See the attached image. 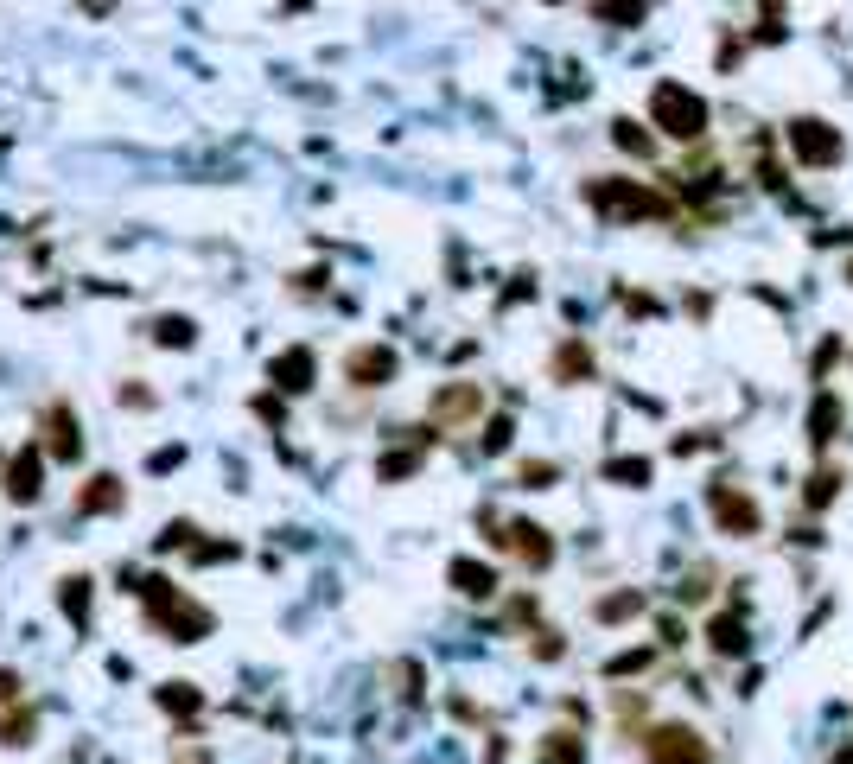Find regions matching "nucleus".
<instances>
[{
	"mask_svg": "<svg viewBox=\"0 0 853 764\" xmlns=\"http://www.w3.org/2000/svg\"><path fill=\"white\" fill-rule=\"evenodd\" d=\"M497 542L510 548L522 567H548V561H554V542H548V529H542V523H510V529L497 535Z\"/></svg>",
	"mask_w": 853,
	"mask_h": 764,
	"instance_id": "nucleus-8",
	"label": "nucleus"
},
{
	"mask_svg": "<svg viewBox=\"0 0 853 764\" xmlns=\"http://www.w3.org/2000/svg\"><path fill=\"white\" fill-rule=\"evenodd\" d=\"M707 644L720 650V656H745V644H752V637H745V612H739V605L707 624Z\"/></svg>",
	"mask_w": 853,
	"mask_h": 764,
	"instance_id": "nucleus-15",
	"label": "nucleus"
},
{
	"mask_svg": "<svg viewBox=\"0 0 853 764\" xmlns=\"http://www.w3.org/2000/svg\"><path fill=\"white\" fill-rule=\"evenodd\" d=\"M834 433H841V402H834V395H815V408H809V446L822 453Z\"/></svg>",
	"mask_w": 853,
	"mask_h": 764,
	"instance_id": "nucleus-17",
	"label": "nucleus"
},
{
	"mask_svg": "<svg viewBox=\"0 0 853 764\" xmlns=\"http://www.w3.org/2000/svg\"><path fill=\"white\" fill-rule=\"evenodd\" d=\"M643 758L650 764H707V745L694 726L669 720V726H650V739H643Z\"/></svg>",
	"mask_w": 853,
	"mask_h": 764,
	"instance_id": "nucleus-6",
	"label": "nucleus"
},
{
	"mask_svg": "<svg viewBox=\"0 0 853 764\" xmlns=\"http://www.w3.org/2000/svg\"><path fill=\"white\" fill-rule=\"evenodd\" d=\"M147 612L160 631H172L179 644H198L204 631H211V612L204 605H191L185 593H166V580H147Z\"/></svg>",
	"mask_w": 853,
	"mask_h": 764,
	"instance_id": "nucleus-3",
	"label": "nucleus"
},
{
	"mask_svg": "<svg viewBox=\"0 0 853 764\" xmlns=\"http://www.w3.org/2000/svg\"><path fill=\"white\" fill-rule=\"evenodd\" d=\"M631 612H643V593H612V599L599 605V618H605V624H618V618H631Z\"/></svg>",
	"mask_w": 853,
	"mask_h": 764,
	"instance_id": "nucleus-25",
	"label": "nucleus"
},
{
	"mask_svg": "<svg viewBox=\"0 0 853 764\" xmlns=\"http://www.w3.org/2000/svg\"><path fill=\"white\" fill-rule=\"evenodd\" d=\"M516 478H522V484H529V491H548V484H554V478H561V472H554V465H548V459H529V465H522V472H516Z\"/></svg>",
	"mask_w": 853,
	"mask_h": 764,
	"instance_id": "nucleus-26",
	"label": "nucleus"
},
{
	"mask_svg": "<svg viewBox=\"0 0 853 764\" xmlns=\"http://www.w3.org/2000/svg\"><path fill=\"white\" fill-rule=\"evenodd\" d=\"M32 739V714H20V720H7V745H26Z\"/></svg>",
	"mask_w": 853,
	"mask_h": 764,
	"instance_id": "nucleus-33",
	"label": "nucleus"
},
{
	"mask_svg": "<svg viewBox=\"0 0 853 764\" xmlns=\"http://www.w3.org/2000/svg\"><path fill=\"white\" fill-rule=\"evenodd\" d=\"M13 694H20V675H13V669H0V701H13Z\"/></svg>",
	"mask_w": 853,
	"mask_h": 764,
	"instance_id": "nucleus-35",
	"label": "nucleus"
},
{
	"mask_svg": "<svg viewBox=\"0 0 853 764\" xmlns=\"http://www.w3.org/2000/svg\"><path fill=\"white\" fill-rule=\"evenodd\" d=\"M593 20H605V26H643V20H650V0H593Z\"/></svg>",
	"mask_w": 853,
	"mask_h": 764,
	"instance_id": "nucleus-19",
	"label": "nucleus"
},
{
	"mask_svg": "<svg viewBox=\"0 0 853 764\" xmlns=\"http://www.w3.org/2000/svg\"><path fill=\"white\" fill-rule=\"evenodd\" d=\"M834 491H841V472H828V465H822V472H815V478H809V491H803V503H809V510H822V503H834Z\"/></svg>",
	"mask_w": 853,
	"mask_h": 764,
	"instance_id": "nucleus-22",
	"label": "nucleus"
},
{
	"mask_svg": "<svg viewBox=\"0 0 853 764\" xmlns=\"http://www.w3.org/2000/svg\"><path fill=\"white\" fill-rule=\"evenodd\" d=\"M707 510H713V523H720L726 535H758L764 529V510L739 491L733 478H713L707 484Z\"/></svg>",
	"mask_w": 853,
	"mask_h": 764,
	"instance_id": "nucleus-4",
	"label": "nucleus"
},
{
	"mask_svg": "<svg viewBox=\"0 0 853 764\" xmlns=\"http://www.w3.org/2000/svg\"><path fill=\"white\" fill-rule=\"evenodd\" d=\"M713 593V573H688V586H682V599H707Z\"/></svg>",
	"mask_w": 853,
	"mask_h": 764,
	"instance_id": "nucleus-31",
	"label": "nucleus"
},
{
	"mask_svg": "<svg viewBox=\"0 0 853 764\" xmlns=\"http://www.w3.org/2000/svg\"><path fill=\"white\" fill-rule=\"evenodd\" d=\"M121 402H128V408H153V389H141V382H128V389H121Z\"/></svg>",
	"mask_w": 853,
	"mask_h": 764,
	"instance_id": "nucleus-34",
	"label": "nucleus"
},
{
	"mask_svg": "<svg viewBox=\"0 0 853 764\" xmlns=\"http://www.w3.org/2000/svg\"><path fill=\"white\" fill-rule=\"evenodd\" d=\"M160 707H166V714H191V707H198V694H191V682H172V688L160 694Z\"/></svg>",
	"mask_w": 853,
	"mask_h": 764,
	"instance_id": "nucleus-27",
	"label": "nucleus"
},
{
	"mask_svg": "<svg viewBox=\"0 0 853 764\" xmlns=\"http://www.w3.org/2000/svg\"><path fill=\"white\" fill-rule=\"evenodd\" d=\"M402 370V357L389 351V344H357V351H344V382L351 389H382V382H395Z\"/></svg>",
	"mask_w": 853,
	"mask_h": 764,
	"instance_id": "nucleus-7",
	"label": "nucleus"
},
{
	"mask_svg": "<svg viewBox=\"0 0 853 764\" xmlns=\"http://www.w3.org/2000/svg\"><path fill=\"white\" fill-rule=\"evenodd\" d=\"M268 382H281L287 395H306V389H312V351H306V344L281 351V357L268 363Z\"/></svg>",
	"mask_w": 853,
	"mask_h": 764,
	"instance_id": "nucleus-12",
	"label": "nucleus"
},
{
	"mask_svg": "<svg viewBox=\"0 0 853 764\" xmlns=\"http://www.w3.org/2000/svg\"><path fill=\"white\" fill-rule=\"evenodd\" d=\"M637 669H650V650H624V656H612V675H637Z\"/></svg>",
	"mask_w": 853,
	"mask_h": 764,
	"instance_id": "nucleus-29",
	"label": "nucleus"
},
{
	"mask_svg": "<svg viewBox=\"0 0 853 764\" xmlns=\"http://www.w3.org/2000/svg\"><path fill=\"white\" fill-rule=\"evenodd\" d=\"M45 453L51 459H77L83 453V427H77V414L64 408V402L45 408Z\"/></svg>",
	"mask_w": 853,
	"mask_h": 764,
	"instance_id": "nucleus-10",
	"label": "nucleus"
},
{
	"mask_svg": "<svg viewBox=\"0 0 853 764\" xmlns=\"http://www.w3.org/2000/svg\"><path fill=\"white\" fill-rule=\"evenodd\" d=\"M510 433H516V427H510V414H497V421L484 427V453H503V446H510Z\"/></svg>",
	"mask_w": 853,
	"mask_h": 764,
	"instance_id": "nucleus-28",
	"label": "nucleus"
},
{
	"mask_svg": "<svg viewBox=\"0 0 853 764\" xmlns=\"http://www.w3.org/2000/svg\"><path fill=\"white\" fill-rule=\"evenodd\" d=\"M452 586H459L465 599H491V593H497V567H484V561H472V554H459V561H452Z\"/></svg>",
	"mask_w": 853,
	"mask_h": 764,
	"instance_id": "nucleus-14",
	"label": "nucleus"
},
{
	"mask_svg": "<svg viewBox=\"0 0 853 764\" xmlns=\"http://www.w3.org/2000/svg\"><path fill=\"white\" fill-rule=\"evenodd\" d=\"M478 408H484V389H478V382H446V389L433 395V421H440V427L478 421Z\"/></svg>",
	"mask_w": 853,
	"mask_h": 764,
	"instance_id": "nucleus-9",
	"label": "nucleus"
},
{
	"mask_svg": "<svg viewBox=\"0 0 853 764\" xmlns=\"http://www.w3.org/2000/svg\"><path fill=\"white\" fill-rule=\"evenodd\" d=\"M535 656H548V663H554V656H561V631H535Z\"/></svg>",
	"mask_w": 853,
	"mask_h": 764,
	"instance_id": "nucleus-32",
	"label": "nucleus"
},
{
	"mask_svg": "<svg viewBox=\"0 0 853 764\" xmlns=\"http://www.w3.org/2000/svg\"><path fill=\"white\" fill-rule=\"evenodd\" d=\"M605 478H612V484H650V459H612V465H605Z\"/></svg>",
	"mask_w": 853,
	"mask_h": 764,
	"instance_id": "nucleus-23",
	"label": "nucleus"
},
{
	"mask_svg": "<svg viewBox=\"0 0 853 764\" xmlns=\"http://www.w3.org/2000/svg\"><path fill=\"white\" fill-rule=\"evenodd\" d=\"M128 503V491H121V478H109V472H96L90 484H83V497H77V510L83 516H109V510H121Z\"/></svg>",
	"mask_w": 853,
	"mask_h": 764,
	"instance_id": "nucleus-13",
	"label": "nucleus"
},
{
	"mask_svg": "<svg viewBox=\"0 0 853 764\" xmlns=\"http://www.w3.org/2000/svg\"><path fill=\"white\" fill-rule=\"evenodd\" d=\"M586 204L599 217H675V198L650 191L643 179H586Z\"/></svg>",
	"mask_w": 853,
	"mask_h": 764,
	"instance_id": "nucleus-1",
	"label": "nucleus"
},
{
	"mask_svg": "<svg viewBox=\"0 0 853 764\" xmlns=\"http://www.w3.org/2000/svg\"><path fill=\"white\" fill-rule=\"evenodd\" d=\"M612 141H618L624 153H637V160H650V153H656V141H650V128H637V121H631V115H618V121H612Z\"/></svg>",
	"mask_w": 853,
	"mask_h": 764,
	"instance_id": "nucleus-20",
	"label": "nucleus"
},
{
	"mask_svg": "<svg viewBox=\"0 0 853 764\" xmlns=\"http://www.w3.org/2000/svg\"><path fill=\"white\" fill-rule=\"evenodd\" d=\"M535 764H586V739L580 733H548L542 752H535Z\"/></svg>",
	"mask_w": 853,
	"mask_h": 764,
	"instance_id": "nucleus-18",
	"label": "nucleus"
},
{
	"mask_svg": "<svg viewBox=\"0 0 853 764\" xmlns=\"http://www.w3.org/2000/svg\"><path fill=\"white\" fill-rule=\"evenodd\" d=\"M790 153H796V166H841L847 141L828 128L822 115H796L790 121Z\"/></svg>",
	"mask_w": 853,
	"mask_h": 764,
	"instance_id": "nucleus-5",
	"label": "nucleus"
},
{
	"mask_svg": "<svg viewBox=\"0 0 853 764\" xmlns=\"http://www.w3.org/2000/svg\"><path fill=\"white\" fill-rule=\"evenodd\" d=\"M58 599H64V612H71L77 624L90 618V580H64V593H58Z\"/></svg>",
	"mask_w": 853,
	"mask_h": 764,
	"instance_id": "nucleus-24",
	"label": "nucleus"
},
{
	"mask_svg": "<svg viewBox=\"0 0 853 764\" xmlns=\"http://www.w3.org/2000/svg\"><path fill=\"white\" fill-rule=\"evenodd\" d=\"M650 121L675 141H701L707 134V102L688 90V83H656L650 90Z\"/></svg>",
	"mask_w": 853,
	"mask_h": 764,
	"instance_id": "nucleus-2",
	"label": "nucleus"
},
{
	"mask_svg": "<svg viewBox=\"0 0 853 764\" xmlns=\"http://www.w3.org/2000/svg\"><path fill=\"white\" fill-rule=\"evenodd\" d=\"M147 338H153V344H179V351H185V344L198 338V325H191V319H153Z\"/></svg>",
	"mask_w": 853,
	"mask_h": 764,
	"instance_id": "nucleus-21",
	"label": "nucleus"
},
{
	"mask_svg": "<svg viewBox=\"0 0 853 764\" xmlns=\"http://www.w3.org/2000/svg\"><path fill=\"white\" fill-rule=\"evenodd\" d=\"M39 472H45V453L39 446H26V453H13V465H7V497L13 503H39Z\"/></svg>",
	"mask_w": 853,
	"mask_h": 764,
	"instance_id": "nucleus-11",
	"label": "nucleus"
},
{
	"mask_svg": "<svg viewBox=\"0 0 853 764\" xmlns=\"http://www.w3.org/2000/svg\"><path fill=\"white\" fill-rule=\"evenodd\" d=\"M414 465H421V453H395V459H382V478H408Z\"/></svg>",
	"mask_w": 853,
	"mask_h": 764,
	"instance_id": "nucleus-30",
	"label": "nucleus"
},
{
	"mask_svg": "<svg viewBox=\"0 0 853 764\" xmlns=\"http://www.w3.org/2000/svg\"><path fill=\"white\" fill-rule=\"evenodd\" d=\"M548 370H554V382H586V376H593V351H586L580 338H567L561 351H554Z\"/></svg>",
	"mask_w": 853,
	"mask_h": 764,
	"instance_id": "nucleus-16",
	"label": "nucleus"
}]
</instances>
